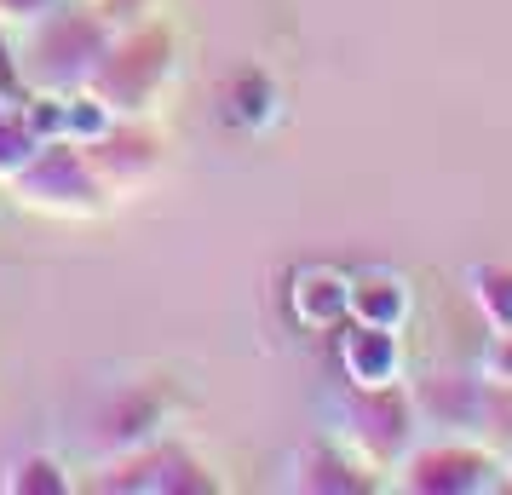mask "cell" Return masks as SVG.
I'll return each instance as SVG.
<instances>
[{"label": "cell", "instance_id": "obj_1", "mask_svg": "<svg viewBox=\"0 0 512 495\" xmlns=\"http://www.w3.org/2000/svg\"><path fill=\"white\" fill-rule=\"evenodd\" d=\"M167 70H173V29L167 24H133L110 35L98 52L87 93L110 110V116H144L156 93H162Z\"/></svg>", "mask_w": 512, "mask_h": 495}, {"label": "cell", "instance_id": "obj_2", "mask_svg": "<svg viewBox=\"0 0 512 495\" xmlns=\"http://www.w3.org/2000/svg\"><path fill=\"white\" fill-rule=\"evenodd\" d=\"M104 41H110V29L98 24L93 12L52 6L47 18L29 24V41L18 52V70H24L29 93H75V87H87Z\"/></svg>", "mask_w": 512, "mask_h": 495}, {"label": "cell", "instance_id": "obj_3", "mask_svg": "<svg viewBox=\"0 0 512 495\" xmlns=\"http://www.w3.org/2000/svg\"><path fill=\"white\" fill-rule=\"evenodd\" d=\"M12 196L35 213H58V219H87L110 202V185L98 179L87 150L75 139H47L12 179Z\"/></svg>", "mask_w": 512, "mask_h": 495}, {"label": "cell", "instance_id": "obj_4", "mask_svg": "<svg viewBox=\"0 0 512 495\" xmlns=\"http://www.w3.org/2000/svg\"><path fill=\"white\" fill-rule=\"evenodd\" d=\"M340 432L357 449V461L374 472H392L415 444V398L403 386H357V398L340 409Z\"/></svg>", "mask_w": 512, "mask_h": 495}, {"label": "cell", "instance_id": "obj_5", "mask_svg": "<svg viewBox=\"0 0 512 495\" xmlns=\"http://www.w3.org/2000/svg\"><path fill=\"white\" fill-rule=\"evenodd\" d=\"M98 490H116V495H213L219 478H213L190 449L162 444L150 438L139 449H121V455H104V472H98Z\"/></svg>", "mask_w": 512, "mask_h": 495}, {"label": "cell", "instance_id": "obj_6", "mask_svg": "<svg viewBox=\"0 0 512 495\" xmlns=\"http://www.w3.org/2000/svg\"><path fill=\"white\" fill-rule=\"evenodd\" d=\"M397 490L409 495H484L501 490V467L489 461V449L443 438V444H409V455L397 461Z\"/></svg>", "mask_w": 512, "mask_h": 495}, {"label": "cell", "instance_id": "obj_7", "mask_svg": "<svg viewBox=\"0 0 512 495\" xmlns=\"http://www.w3.org/2000/svg\"><path fill=\"white\" fill-rule=\"evenodd\" d=\"M81 150H87V162L98 167V179L110 190H133L162 167V139L144 133V127H133V116H116L98 139L81 144Z\"/></svg>", "mask_w": 512, "mask_h": 495}, {"label": "cell", "instance_id": "obj_8", "mask_svg": "<svg viewBox=\"0 0 512 495\" xmlns=\"http://www.w3.org/2000/svg\"><path fill=\"white\" fill-rule=\"evenodd\" d=\"M340 369L351 386H397L403 380V340L397 329H374V323H351L340 334Z\"/></svg>", "mask_w": 512, "mask_h": 495}, {"label": "cell", "instance_id": "obj_9", "mask_svg": "<svg viewBox=\"0 0 512 495\" xmlns=\"http://www.w3.org/2000/svg\"><path fill=\"white\" fill-rule=\"evenodd\" d=\"M156 426H162V403H156V392L127 386V392H116V398L98 409L93 444H104V455H121V449L150 444V438H156Z\"/></svg>", "mask_w": 512, "mask_h": 495}, {"label": "cell", "instance_id": "obj_10", "mask_svg": "<svg viewBox=\"0 0 512 495\" xmlns=\"http://www.w3.org/2000/svg\"><path fill=\"white\" fill-rule=\"evenodd\" d=\"M374 478L363 472V461H346L340 449L328 444H305L288 461V490H311V495H363Z\"/></svg>", "mask_w": 512, "mask_h": 495}, {"label": "cell", "instance_id": "obj_11", "mask_svg": "<svg viewBox=\"0 0 512 495\" xmlns=\"http://www.w3.org/2000/svg\"><path fill=\"white\" fill-rule=\"evenodd\" d=\"M409 283L397 271H363L346 288V317L351 323H374V329H403L409 323Z\"/></svg>", "mask_w": 512, "mask_h": 495}, {"label": "cell", "instance_id": "obj_12", "mask_svg": "<svg viewBox=\"0 0 512 495\" xmlns=\"http://www.w3.org/2000/svg\"><path fill=\"white\" fill-rule=\"evenodd\" d=\"M346 288H351V277H340V271H305L300 283L288 288L294 317L305 329H340L346 323Z\"/></svg>", "mask_w": 512, "mask_h": 495}, {"label": "cell", "instance_id": "obj_13", "mask_svg": "<svg viewBox=\"0 0 512 495\" xmlns=\"http://www.w3.org/2000/svg\"><path fill=\"white\" fill-rule=\"evenodd\" d=\"M466 294L489 317V329H512V265H472Z\"/></svg>", "mask_w": 512, "mask_h": 495}, {"label": "cell", "instance_id": "obj_14", "mask_svg": "<svg viewBox=\"0 0 512 495\" xmlns=\"http://www.w3.org/2000/svg\"><path fill=\"white\" fill-rule=\"evenodd\" d=\"M0 490H6V495H64V490H70V472L58 467L52 455H24V461H12V467H6Z\"/></svg>", "mask_w": 512, "mask_h": 495}, {"label": "cell", "instance_id": "obj_15", "mask_svg": "<svg viewBox=\"0 0 512 495\" xmlns=\"http://www.w3.org/2000/svg\"><path fill=\"white\" fill-rule=\"evenodd\" d=\"M231 116L242 121V127H271V116H277V93H271L265 75H242V81L231 87Z\"/></svg>", "mask_w": 512, "mask_h": 495}, {"label": "cell", "instance_id": "obj_16", "mask_svg": "<svg viewBox=\"0 0 512 495\" xmlns=\"http://www.w3.org/2000/svg\"><path fill=\"white\" fill-rule=\"evenodd\" d=\"M35 150H41V139L29 133V121L18 116V110H6V116H0V185H12L18 167H24Z\"/></svg>", "mask_w": 512, "mask_h": 495}, {"label": "cell", "instance_id": "obj_17", "mask_svg": "<svg viewBox=\"0 0 512 495\" xmlns=\"http://www.w3.org/2000/svg\"><path fill=\"white\" fill-rule=\"evenodd\" d=\"M484 380L489 392H512V329H495V340L484 352Z\"/></svg>", "mask_w": 512, "mask_h": 495}, {"label": "cell", "instance_id": "obj_18", "mask_svg": "<svg viewBox=\"0 0 512 495\" xmlns=\"http://www.w3.org/2000/svg\"><path fill=\"white\" fill-rule=\"evenodd\" d=\"M58 0H0V29H29L35 18H47Z\"/></svg>", "mask_w": 512, "mask_h": 495}, {"label": "cell", "instance_id": "obj_19", "mask_svg": "<svg viewBox=\"0 0 512 495\" xmlns=\"http://www.w3.org/2000/svg\"><path fill=\"white\" fill-rule=\"evenodd\" d=\"M6 110H12V104H6V98H0V116H6Z\"/></svg>", "mask_w": 512, "mask_h": 495}, {"label": "cell", "instance_id": "obj_20", "mask_svg": "<svg viewBox=\"0 0 512 495\" xmlns=\"http://www.w3.org/2000/svg\"><path fill=\"white\" fill-rule=\"evenodd\" d=\"M501 484H512V467H507V478H501Z\"/></svg>", "mask_w": 512, "mask_h": 495}]
</instances>
